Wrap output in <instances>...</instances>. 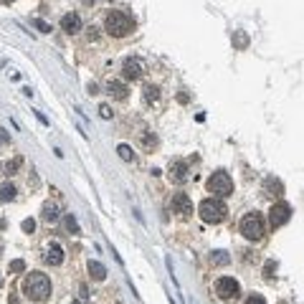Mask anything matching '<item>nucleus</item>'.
<instances>
[{
  "label": "nucleus",
  "instance_id": "f3484780",
  "mask_svg": "<svg viewBox=\"0 0 304 304\" xmlns=\"http://www.w3.org/2000/svg\"><path fill=\"white\" fill-rule=\"evenodd\" d=\"M44 220L46 223H56L58 220V208L53 203H46L44 206Z\"/></svg>",
  "mask_w": 304,
  "mask_h": 304
},
{
  "label": "nucleus",
  "instance_id": "f257e3e1",
  "mask_svg": "<svg viewBox=\"0 0 304 304\" xmlns=\"http://www.w3.org/2000/svg\"><path fill=\"white\" fill-rule=\"evenodd\" d=\"M21 292L31 302H46L48 294H51V279L41 271H31V274H26V279L21 284Z\"/></svg>",
  "mask_w": 304,
  "mask_h": 304
},
{
  "label": "nucleus",
  "instance_id": "bb28decb",
  "mask_svg": "<svg viewBox=\"0 0 304 304\" xmlns=\"http://www.w3.org/2000/svg\"><path fill=\"white\" fill-rule=\"evenodd\" d=\"M249 44V38H246V33H241V31H238V33H236V46H241V48H244V46Z\"/></svg>",
  "mask_w": 304,
  "mask_h": 304
},
{
  "label": "nucleus",
  "instance_id": "9b49d317",
  "mask_svg": "<svg viewBox=\"0 0 304 304\" xmlns=\"http://www.w3.org/2000/svg\"><path fill=\"white\" fill-rule=\"evenodd\" d=\"M64 249L58 246V244H51L48 249H46V256H44V261L48 264V266H61L64 264Z\"/></svg>",
  "mask_w": 304,
  "mask_h": 304
},
{
  "label": "nucleus",
  "instance_id": "aec40b11",
  "mask_svg": "<svg viewBox=\"0 0 304 304\" xmlns=\"http://www.w3.org/2000/svg\"><path fill=\"white\" fill-rule=\"evenodd\" d=\"M64 223H66V228H69L71 233H79V223H76V218L71 216V213H69L66 218H64Z\"/></svg>",
  "mask_w": 304,
  "mask_h": 304
},
{
  "label": "nucleus",
  "instance_id": "2eb2a0df",
  "mask_svg": "<svg viewBox=\"0 0 304 304\" xmlns=\"http://www.w3.org/2000/svg\"><path fill=\"white\" fill-rule=\"evenodd\" d=\"M15 193H18V190H15V185H13V183H3V185H0V203L13 200V198H15Z\"/></svg>",
  "mask_w": 304,
  "mask_h": 304
},
{
  "label": "nucleus",
  "instance_id": "39448f33",
  "mask_svg": "<svg viewBox=\"0 0 304 304\" xmlns=\"http://www.w3.org/2000/svg\"><path fill=\"white\" fill-rule=\"evenodd\" d=\"M206 188H208V193H213V198H228V195H233V180H231V175L223 173V170L211 175L208 183H206Z\"/></svg>",
  "mask_w": 304,
  "mask_h": 304
},
{
  "label": "nucleus",
  "instance_id": "423d86ee",
  "mask_svg": "<svg viewBox=\"0 0 304 304\" xmlns=\"http://www.w3.org/2000/svg\"><path fill=\"white\" fill-rule=\"evenodd\" d=\"M216 297L220 302H236L241 297V284L233 276H220L216 281Z\"/></svg>",
  "mask_w": 304,
  "mask_h": 304
},
{
  "label": "nucleus",
  "instance_id": "f03ea898",
  "mask_svg": "<svg viewBox=\"0 0 304 304\" xmlns=\"http://www.w3.org/2000/svg\"><path fill=\"white\" fill-rule=\"evenodd\" d=\"M104 31L112 38H125L134 31V18L125 10H109L107 18H104Z\"/></svg>",
  "mask_w": 304,
  "mask_h": 304
},
{
  "label": "nucleus",
  "instance_id": "7ed1b4c3",
  "mask_svg": "<svg viewBox=\"0 0 304 304\" xmlns=\"http://www.w3.org/2000/svg\"><path fill=\"white\" fill-rule=\"evenodd\" d=\"M238 228H241L244 238H246V241H254V244H259L261 238L266 236V223H264V216L256 213V211H251V213H246V216L241 218Z\"/></svg>",
  "mask_w": 304,
  "mask_h": 304
},
{
  "label": "nucleus",
  "instance_id": "b1692460",
  "mask_svg": "<svg viewBox=\"0 0 304 304\" xmlns=\"http://www.w3.org/2000/svg\"><path fill=\"white\" fill-rule=\"evenodd\" d=\"M21 226H23V231H26V233H33V228H36V220H33V218H26Z\"/></svg>",
  "mask_w": 304,
  "mask_h": 304
},
{
  "label": "nucleus",
  "instance_id": "1a4fd4ad",
  "mask_svg": "<svg viewBox=\"0 0 304 304\" xmlns=\"http://www.w3.org/2000/svg\"><path fill=\"white\" fill-rule=\"evenodd\" d=\"M142 74H145V66H142L139 58H125V64H122V76H125L127 82L139 79Z\"/></svg>",
  "mask_w": 304,
  "mask_h": 304
},
{
  "label": "nucleus",
  "instance_id": "c85d7f7f",
  "mask_svg": "<svg viewBox=\"0 0 304 304\" xmlns=\"http://www.w3.org/2000/svg\"><path fill=\"white\" fill-rule=\"evenodd\" d=\"M274 269H276V266H274V264H271V261H269V264H266V269H264V274H266V276H274V274H271V271H274Z\"/></svg>",
  "mask_w": 304,
  "mask_h": 304
},
{
  "label": "nucleus",
  "instance_id": "cd10ccee",
  "mask_svg": "<svg viewBox=\"0 0 304 304\" xmlns=\"http://www.w3.org/2000/svg\"><path fill=\"white\" fill-rule=\"evenodd\" d=\"M99 114H102L104 119H109V117H112V109H109V104H102V107H99Z\"/></svg>",
  "mask_w": 304,
  "mask_h": 304
},
{
  "label": "nucleus",
  "instance_id": "a878e982",
  "mask_svg": "<svg viewBox=\"0 0 304 304\" xmlns=\"http://www.w3.org/2000/svg\"><path fill=\"white\" fill-rule=\"evenodd\" d=\"M213 261H216V264H228V256H226V251H216V254H213Z\"/></svg>",
  "mask_w": 304,
  "mask_h": 304
},
{
  "label": "nucleus",
  "instance_id": "a211bd4d",
  "mask_svg": "<svg viewBox=\"0 0 304 304\" xmlns=\"http://www.w3.org/2000/svg\"><path fill=\"white\" fill-rule=\"evenodd\" d=\"M142 96H145V102H147V104H152V102H157V99H160V89L155 87V84H147Z\"/></svg>",
  "mask_w": 304,
  "mask_h": 304
},
{
  "label": "nucleus",
  "instance_id": "f8f14e48",
  "mask_svg": "<svg viewBox=\"0 0 304 304\" xmlns=\"http://www.w3.org/2000/svg\"><path fill=\"white\" fill-rule=\"evenodd\" d=\"M170 180L177 183V185L188 180V163H185V160H175V163H170Z\"/></svg>",
  "mask_w": 304,
  "mask_h": 304
},
{
  "label": "nucleus",
  "instance_id": "4468645a",
  "mask_svg": "<svg viewBox=\"0 0 304 304\" xmlns=\"http://www.w3.org/2000/svg\"><path fill=\"white\" fill-rule=\"evenodd\" d=\"M89 276H91L94 281H104V279H107V269H104V264H99V261H89Z\"/></svg>",
  "mask_w": 304,
  "mask_h": 304
},
{
  "label": "nucleus",
  "instance_id": "0eeeda50",
  "mask_svg": "<svg viewBox=\"0 0 304 304\" xmlns=\"http://www.w3.org/2000/svg\"><path fill=\"white\" fill-rule=\"evenodd\" d=\"M289 218H292V206H289V203H274V206H271V211H269V223H271V228H281Z\"/></svg>",
  "mask_w": 304,
  "mask_h": 304
},
{
  "label": "nucleus",
  "instance_id": "9d476101",
  "mask_svg": "<svg viewBox=\"0 0 304 304\" xmlns=\"http://www.w3.org/2000/svg\"><path fill=\"white\" fill-rule=\"evenodd\" d=\"M61 31L69 33V36L79 33V31H82V18H79V13H66V15L61 18Z\"/></svg>",
  "mask_w": 304,
  "mask_h": 304
},
{
  "label": "nucleus",
  "instance_id": "20e7f679",
  "mask_svg": "<svg viewBox=\"0 0 304 304\" xmlns=\"http://www.w3.org/2000/svg\"><path fill=\"white\" fill-rule=\"evenodd\" d=\"M198 216L203 223H223L226 216H228V208H226V203L220 200V198H206V200H200V206H198Z\"/></svg>",
  "mask_w": 304,
  "mask_h": 304
},
{
  "label": "nucleus",
  "instance_id": "dca6fc26",
  "mask_svg": "<svg viewBox=\"0 0 304 304\" xmlns=\"http://www.w3.org/2000/svg\"><path fill=\"white\" fill-rule=\"evenodd\" d=\"M264 190H266V195H281V193H284L281 183H279V180H274V177H269V180L264 183Z\"/></svg>",
  "mask_w": 304,
  "mask_h": 304
},
{
  "label": "nucleus",
  "instance_id": "393cba45",
  "mask_svg": "<svg viewBox=\"0 0 304 304\" xmlns=\"http://www.w3.org/2000/svg\"><path fill=\"white\" fill-rule=\"evenodd\" d=\"M244 304H266V299H264L261 294H251V297H249Z\"/></svg>",
  "mask_w": 304,
  "mask_h": 304
},
{
  "label": "nucleus",
  "instance_id": "412c9836",
  "mask_svg": "<svg viewBox=\"0 0 304 304\" xmlns=\"http://www.w3.org/2000/svg\"><path fill=\"white\" fill-rule=\"evenodd\" d=\"M21 163H23L21 157H15L13 163H8V165H5V175H15V170L21 168Z\"/></svg>",
  "mask_w": 304,
  "mask_h": 304
},
{
  "label": "nucleus",
  "instance_id": "6e6552de",
  "mask_svg": "<svg viewBox=\"0 0 304 304\" xmlns=\"http://www.w3.org/2000/svg\"><path fill=\"white\" fill-rule=\"evenodd\" d=\"M170 208H173V213H177L180 218H188L193 213V200H190L185 193H175L173 200H170Z\"/></svg>",
  "mask_w": 304,
  "mask_h": 304
},
{
  "label": "nucleus",
  "instance_id": "c756f323",
  "mask_svg": "<svg viewBox=\"0 0 304 304\" xmlns=\"http://www.w3.org/2000/svg\"><path fill=\"white\" fill-rule=\"evenodd\" d=\"M36 117H38V122H41V125H48V119H46V117L41 114V112H36Z\"/></svg>",
  "mask_w": 304,
  "mask_h": 304
},
{
  "label": "nucleus",
  "instance_id": "5701e85b",
  "mask_svg": "<svg viewBox=\"0 0 304 304\" xmlns=\"http://www.w3.org/2000/svg\"><path fill=\"white\" fill-rule=\"evenodd\" d=\"M23 269H26V261H13V264H10V269H8V271H10V274H18V271H23Z\"/></svg>",
  "mask_w": 304,
  "mask_h": 304
},
{
  "label": "nucleus",
  "instance_id": "4be33fe9",
  "mask_svg": "<svg viewBox=\"0 0 304 304\" xmlns=\"http://www.w3.org/2000/svg\"><path fill=\"white\" fill-rule=\"evenodd\" d=\"M33 26H36L41 33H51V26H48L46 21H41V18H33Z\"/></svg>",
  "mask_w": 304,
  "mask_h": 304
},
{
  "label": "nucleus",
  "instance_id": "ddd939ff",
  "mask_svg": "<svg viewBox=\"0 0 304 304\" xmlns=\"http://www.w3.org/2000/svg\"><path fill=\"white\" fill-rule=\"evenodd\" d=\"M107 94L112 96V99H117V102H125L127 96H130V89L125 82H109L107 84Z\"/></svg>",
  "mask_w": 304,
  "mask_h": 304
},
{
  "label": "nucleus",
  "instance_id": "7c9ffc66",
  "mask_svg": "<svg viewBox=\"0 0 304 304\" xmlns=\"http://www.w3.org/2000/svg\"><path fill=\"white\" fill-rule=\"evenodd\" d=\"M71 304H82V302H71Z\"/></svg>",
  "mask_w": 304,
  "mask_h": 304
},
{
  "label": "nucleus",
  "instance_id": "6ab92c4d",
  "mask_svg": "<svg viewBox=\"0 0 304 304\" xmlns=\"http://www.w3.org/2000/svg\"><path fill=\"white\" fill-rule=\"evenodd\" d=\"M117 155H119V157H122L125 163H132V160H134V155H132V147H130V145H119V147H117Z\"/></svg>",
  "mask_w": 304,
  "mask_h": 304
}]
</instances>
